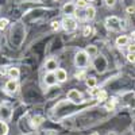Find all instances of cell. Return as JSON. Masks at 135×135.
Instances as JSON below:
<instances>
[{
    "label": "cell",
    "mask_w": 135,
    "mask_h": 135,
    "mask_svg": "<svg viewBox=\"0 0 135 135\" xmlns=\"http://www.w3.org/2000/svg\"><path fill=\"white\" fill-rule=\"evenodd\" d=\"M45 135H57V131H54V130H50V131H47Z\"/></svg>",
    "instance_id": "cell-32"
},
{
    "label": "cell",
    "mask_w": 135,
    "mask_h": 135,
    "mask_svg": "<svg viewBox=\"0 0 135 135\" xmlns=\"http://www.w3.org/2000/svg\"><path fill=\"white\" fill-rule=\"evenodd\" d=\"M18 89H19L18 80H12V78H9V80L6 83V85H4V91H6V93H8V95L16 93Z\"/></svg>",
    "instance_id": "cell-7"
},
{
    "label": "cell",
    "mask_w": 135,
    "mask_h": 135,
    "mask_svg": "<svg viewBox=\"0 0 135 135\" xmlns=\"http://www.w3.org/2000/svg\"><path fill=\"white\" fill-rule=\"evenodd\" d=\"M74 77L77 78V80H84V78H86V72L85 69H78L74 74Z\"/></svg>",
    "instance_id": "cell-19"
},
{
    "label": "cell",
    "mask_w": 135,
    "mask_h": 135,
    "mask_svg": "<svg viewBox=\"0 0 135 135\" xmlns=\"http://www.w3.org/2000/svg\"><path fill=\"white\" fill-rule=\"evenodd\" d=\"M11 118H12V108H11V105L8 103L0 104V119L7 122Z\"/></svg>",
    "instance_id": "cell-6"
},
{
    "label": "cell",
    "mask_w": 135,
    "mask_h": 135,
    "mask_svg": "<svg viewBox=\"0 0 135 135\" xmlns=\"http://www.w3.org/2000/svg\"><path fill=\"white\" fill-rule=\"evenodd\" d=\"M76 9H77V7L74 3H65L62 7V14H65V16H72V15H74Z\"/></svg>",
    "instance_id": "cell-9"
},
{
    "label": "cell",
    "mask_w": 135,
    "mask_h": 135,
    "mask_svg": "<svg viewBox=\"0 0 135 135\" xmlns=\"http://www.w3.org/2000/svg\"><path fill=\"white\" fill-rule=\"evenodd\" d=\"M91 135H99V132H92Z\"/></svg>",
    "instance_id": "cell-34"
},
{
    "label": "cell",
    "mask_w": 135,
    "mask_h": 135,
    "mask_svg": "<svg viewBox=\"0 0 135 135\" xmlns=\"http://www.w3.org/2000/svg\"><path fill=\"white\" fill-rule=\"evenodd\" d=\"M7 68H8V66H2V68H0V74H7V73H8Z\"/></svg>",
    "instance_id": "cell-30"
},
{
    "label": "cell",
    "mask_w": 135,
    "mask_h": 135,
    "mask_svg": "<svg viewBox=\"0 0 135 135\" xmlns=\"http://www.w3.org/2000/svg\"><path fill=\"white\" fill-rule=\"evenodd\" d=\"M85 53L89 55V57H96V55L99 54V49H97V46H95V45H88V46L85 47Z\"/></svg>",
    "instance_id": "cell-15"
},
{
    "label": "cell",
    "mask_w": 135,
    "mask_h": 135,
    "mask_svg": "<svg viewBox=\"0 0 135 135\" xmlns=\"http://www.w3.org/2000/svg\"><path fill=\"white\" fill-rule=\"evenodd\" d=\"M134 2H135V0H134Z\"/></svg>",
    "instance_id": "cell-37"
},
{
    "label": "cell",
    "mask_w": 135,
    "mask_h": 135,
    "mask_svg": "<svg viewBox=\"0 0 135 135\" xmlns=\"http://www.w3.org/2000/svg\"><path fill=\"white\" fill-rule=\"evenodd\" d=\"M92 65L95 68V70L97 73H104L107 70V68H108V61L107 58L104 57V55H96V57H93V61H92Z\"/></svg>",
    "instance_id": "cell-2"
},
{
    "label": "cell",
    "mask_w": 135,
    "mask_h": 135,
    "mask_svg": "<svg viewBox=\"0 0 135 135\" xmlns=\"http://www.w3.org/2000/svg\"><path fill=\"white\" fill-rule=\"evenodd\" d=\"M122 23L123 22L118 16H108L105 19V27L109 31H120L122 30Z\"/></svg>",
    "instance_id": "cell-4"
},
{
    "label": "cell",
    "mask_w": 135,
    "mask_h": 135,
    "mask_svg": "<svg viewBox=\"0 0 135 135\" xmlns=\"http://www.w3.org/2000/svg\"><path fill=\"white\" fill-rule=\"evenodd\" d=\"M45 69H46V72H51L54 73L55 70L58 69V60L54 58V57H50L46 60V62H45Z\"/></svg>",
    "instance_id": "cell-8"
},
{
    "label": "cell",
    "mask_w": 135,
    "mask_h": 135,
    "mask_svg": "<svg viewBox=\"0 0 135 135\" xmlns=\"http://www.w3.org/2000/svg\"><path fill=\"white\" fill-rule=\"evenodd\" d=\"M114 107H115V104L111 103V101H109L108 104H105V109H107V111H112V109H114Z\"/></svg>",
    "instance_id": "cell-29"
},
{
    "label": "cell",
    "mask_w": 135,
    "mask_h": 135,
    "mask_svg": "<svg viewBox=\"0 0 135 135\" xmlns=\"http://www.w3.org/2000/svg\"><path fill=\"white\" fill-rule=\"evenodd\" d=\"M8 25H9V20L7 18H0V31L6 30Z\"/></svg>",
    "instance_id": "cell-20"
},
{
    "label": "cell",
    "mask_w": 135,
    "mask_h": 135,
    "mask_svg": "<svg viewBox=\"0 0 135 135\" xmlns=\"http://www.w3.org/2000/svg\"><path fill=\"white\" fill-rule=\"evenodd\" d=\"M115 43H116L118 47H124V46H127V45L130 43V37H127V35H119L116 38Z\"/></svg>",
    "instance_id": "cell-12"
},
{
    "label": "cell",
    "mask_w": 135,
    "mask_h": 135,
    "mask_svg": "<svg viewBox=\"0 0 135 135\" xmlns=\"http://www.w3.org/2000/svg\"><path fill=\"white\" fill-rule=\"evenodd\" d=\"M43 83L46 84V86H54L57 84V78H55V74L51 73V72H46L43 77Z\"/></svg>",
    "instance_id": "cell-10"
},
{
    "label": "cell",
    "mask_w": 135,
    "mask_h": 135,
    "mask_svg": "<svg viewBox=\"0 0 135 135\" xmlns=\"http://www.w3.org/2000/svg\"><path fill=\"white\" fill-rule=\"evenodd\" d=\"M89 55L85 53V50H78L74 55V65L78 69H85L89 65Z\"/></svg>",
    "instance_id": "cell-1"
},
{
    "label": "cell",
    "mask_w": 135,
    "mask_h": 135,
    "mask_svg": "<svg viewBox=\"0 0 135 135\" xmlns=\"http://www.w3.org/2000/svg\"><path fill=\"white\" fill-rule=\"evenodd\" d=\"M7 74L9 76V78H12V80H18L19 76H20V70H19V68H16V66H9Z\"/></svg>",
    "instance_id": "cell-13"
},
{
    "label": "cell",
    "mask_w": 135,
    "mask_h": 135,
    "mask_svg": "<svg viewBox=\"0 0 135 135\" xmlns=\"http://www.w3.org/2000/svg\"><path fill=\"white\" fill-rule=\"evenodd\" d=\"M127 61L131 64H135V54H127Z\"/></svg>",
    "instance_id": "cell-28"
},
{
    "label": "cell",
    "mask_w": 135,
    "mask_h": 135,
    "mask_svg": "<svg viewBox=\"0 0 135 135\" xmlns=\"http://www.w3.org/2000/svg\"><path fill=\"white\" fill-rule=\"evenodd\" d=\"M126 11H127L128 14H134V12H135V7H131V6H130V7H127Z\"/></svg>",
    "instance_id": "cell-31"
},
{
    "label": "cell",
    "mask_w": 135,
    "mask_h": 135,
    "mask_svg": "<svg viewBox=\"0 0 135 135\" xmlns=\"http://www.w3.org/2000/svg\"><path fill=\"white\" fill-rule=\"evenodd\" d=\"M89 4H88V2H86V0H77V2H76V7L77 8H86Z\"/></svg>",
    "instance_id": "cell-21"
},
{
    "label": "cell",
    "mask_w": 135,
    "mask_h": 135,
    "mask_svg": "<svg viewBox=\"0 0 135 135\" xmlns=\"http://www.w3.org/2000/svg\"><path fill=\"white\" fill-rule=\"evenodd\" d=\"M86 2H88V3H91V2H95V0H86Z\"/></svg>",
    "instance_id": "cell-35"
},
{
    "label": "cell",
    "mask_w": 135,
    "mask_h": 135,
    "mask_svg": "<svg viewBox=\"0 0 135 135\" xmlns=\"http://www.w3.org/2000/svg\"><path fill=\"white\" fill-rule=\"evenodd\" d=\"M77 20L73 16H64V19L61 20V27L66 32H74L77 30Z\"/></svg>",
    "instance_id": "cell-3"
},
{
    "label": "cell",
    "mask_w": 135,
    "mask_h": 135,
    "mask_svg": "<svg viewBox=\"0 0 135 135\" xmlns=\"http://www.w3.org/2000/svg\"><path fill=\"white\" fill-rule=\"evenodd\" d=\"M130 39L135 41V31H132V32H131V37H130Z\"/></svg>",
    "instance_id": "cell-33"
},
{
    "label": "cell",
    "mask_w": 135,
    "mask_h": 135,
    "mask_svg": "<svg viewBox=\"0 0 135 135\" xmlns=\"http://www.w3.org/2000/svg\"><path fill=\"white\" fill-rule=\"evenodd\" d=\"M0 12H2V7H0Z\"/></svg>",
    "instance_id": "cell-36"
},
{
    "label": "cell",
    "mask_w": 135,
    "mask_h": 135,
    "mask_svg": "<svg viewBox=\"0 0 135 135\" xmlns=\"http://www.w3.org/2000/svg\"><path fill=\"white\" fill-rule=\"evenodd\" d=\"M54 74H55V78H57V83H65L68 80V72L64 68H58V69L54 72Z\"/></svg>",
    "instance_id": "cell-11"
},
{
    "label": "cell",
    "mask_w": 135,
    "mask_h": 135,
    "mask_svg": "<svg viewBox=\"0 0 135 135\" xmlns=\"http://www.w3.org/2000/svg\"><path fill=\"white\" fill-rule=\"evenodd\" d=\"M99 92H100V89L97 88V86H93V88H89V95L91 96H97L99 95Z\"/></svg>",
    "instance_id": "cell-24"
},
{
    "label": "cell",
    "mask_w": 135,
    "mask_h": 135,
    "mask_svg": "<svg viewBox=\"0 0 135 135\" xmlns=\"http://www.w3.org/2000/svg\"><path fill=\"white\" fill-rule=\"evenodd\" d=\"M95 16H96V8L92 7V6H88L85 8V18H86V20H93Z\"/></svg>",
    "instance_id": "cell-14"
},
{
    "label": "cell",
    "mask_w": 135,
    "mask_h": 135,
    "mask_svg": "<svg viewBox=\"0 0 135 135\" xmlns=\"http://www.w3.org/2000/svg\"><path fill=\"white\" fill-rule=\"evenodd\" d=\"M96 97H97V100H100V101H104V100H107L108 95H107V92H105V91L100 89V92H99V95H97Z\"/></svg>",
    "instance_id": "cell-22"
},
{
    "label": "cell",
    "mask_w": 135,
    "mask_h": 135,
    "mask_svg": "<svg viewBox=\"0 0 135 135\" xmlns=\"http://www.w3.org/2000/svg\"><path fill=\"white\" fill-rule=\"evenodd\" d=\"M116 2H118V0H104V3H105L107 7H114L116 4Z\"/></svg>",
    "instance_id": "cell-26"
},
{
    "label": "cell",
    "mask_w": 135,
    "mask_h": 135,
    "mask_svg": "<svg viewBox=\"0 0 135 135\" xmlns=\"http://www.w3.org/2000/svg\"><path fill=\"white\" fill-rule=\"evenodd\" d=\"M43 116L42 115H35L32 119H31V124H32V127H38V126H41L42 123H43Z\"/></svg>",
    "instance_id": "cell-17"
},
{
    "label": "cell",
    "mask_w": 135,
    "mask_h": 135,
    "mask_svg": "<svg viewBox=\"0 0 135 135\" xmlns=\"http://www.w3.org/2000/svg\"><path fill=\"white\" fill-rule=\"evenodd\" d=\"M91 34H92V27L89 26V25L84 26V28H83V35H84V37H89Z\"/></svg>",
    "instance_id": "cell-23"
},
{
    "label": "cell",
    "mask_w": 135,
    "mask_h": 135,
    "mask_svg": "<svg viewBox=\"0 0 135 135\" xmlns=\"http://www.w3.org/2000/svg\"><path fill=\"white\" fill-rule=\"evenodd\" d=\"M126 47H127L128 54H135V43H128Z\"/></svg>",
    "instance_id": "cell-25"
},
{
    "label": "cell",
    "mask_w": 135,
    "mask_h": 135,
    "mask_svg": "<svg viewBox=\"0 0 135 135\" xmlns=\"http://www.w3.org/2000/svg\"><path fill=\"white\" fill-rule=\"evenodd\" d=\"M60 27H61V23H60V22H57V20L51 22V28H53V30H58Z\"/></svg>",
    "instance_id": "cell-27"
},
{
    "label": "cell",
    "mask_w": 135,
    "mask_h": 135,
    "mask_svg": "<svg viewBox=\"0 0 135 135\" xmlns=\"http://www.w3.org/2000/svg\"><path fill=\"white\" fill-rule=\"evenodd\" d=\"M66 99L69 101H72V103H74V104H80L84 101L83 93L78 91V89H70V91L66 93Z\"/></svg>",
    "instance_id": "cell-5"
},
{
    "label": "cell",
    "mask_w": 135,
    "mask_h": 135,
    "mask_svg": "<svg viewBox=\"0 0 135 135\" xmlns=\"http://www.w3.org/2000/svg\"><path fill=\"white\" fill-rule=\"evenodd\" d=\"M85 84L88 88H93V86H97V78L95 76H89L85 78Z\"/></svg>",
    "instance_id": "cell-16"
},
{
    "label": "cell",
    "mask_w": 135,
    "mask_h": 135,
    "mask_svg": "<svg viewBox=\"0 0 135 135\" xmlns=\"http://www.w3.org/2000/svg\"><path fill=\"white\" fill-rule=\"evenodd\" d=\"M8 131H9L8 124H7L4 120L0 119V135H8Z\"/></svg>",
    "instance_id": "cell-18"
}]
</instances>
